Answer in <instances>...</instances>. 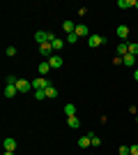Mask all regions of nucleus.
<instances>
[{
  "label": "nucleus",
  "instance_id": "obj_28",
  "mask_svg": "<svg viewBox=\"0 0 138 155\" xmlns=\"http://www.w3.org/2000/svg\"><path fill=\"white\" fill-rule=\"evenodd\" d=\"M133 7H136V9H138V0H136V2H133Z\"/></svg>",
  "mask_w": 138,
  "mask_h": 155
},
{
  "label": "nucleus",
  "instance_id": "obj_21",
  "mask_svg": "<svg viewBox=\"0 0 138 155\" xmlns=\"http://www.w3.org/2000/svg\"><path fill=\"white\" fill-rule=\"evenodd\" d=\"M129 53H131V56H138V44L136 42H129Z\"/></svg>",
  "mask_w": 138,
  "mask_h": 155
},
{
  "label": "nucleus",
  "instance_id": "obj_23",
  "mask_svg": "<svg viewBox=\"0 0 138 155\" xmlns=\"http://www.w3.org/2000/svg\"><path fill=\"white\" fill-rule=\"evenodd\" d=\"M35 100H46V91H35Z\"/></svg>",
  "mask_w": 138,
  "mask_h": 155
},
{
  "label": "nucleus",
  "instance_id": "obj_8",
  "mask_svg": "<svg viewBox=\"0 0 138 155\" xmlns=\"http://www.w3.org/2000/svg\"><path fill=\"white\" fill-rule=\"evenodd\" d=\"M51 51H53L51 42H46V44H39V53H41V56H48V58H51Z\"/></svg>",
  "mask_w": 138,
  "mask_h": 155
},
{
  "label": "nucleus",
  "instance_id": "obj_5",
  "mask_svg": "<svg viewBox=\"0 0 138 155\" xmlns=\"http://www.w3.org/2000/svg\"><path fill=\"white\" fill-rule=\"evenodd\" d=\"M115 35H118L122 42H127V37H129V26H118L115 28Z\"/></svg>",
  "mask_w": 138,
  "mask_h": 155
},
{
  "label": "nucleus",
  "instance_id": "obj_10",
  "mask_svg": "<svg viewBox=\"0 0 138 155\" xmlns=\"http://www.w3.org/2000/svg\"><path fill=\"white\" fill-rule=\"evenodd\" d=\"M67 125H69L72 130H78V127H81V118H78V116H72V118H67Z\"/></svg>",
  "mask_w": 138,
  "mask_h": 155
},
{
  "label": "nucleus",
  "instance_id": "obj_25",
  "mask_svg": "<svg viewBox=\"0 0 138 155\" xmlns=\"http://www.w3.org/2000/svg\"><path fill=\"white\" fill-rule=\"evenodd\" d=\"M7 56H9V58H12V56H16V49H14V46H7Z\"/></svg>",
  "mask_w": 138,
  "mask_h": 155
},
{
  "label": "nucleus",
  "instance_id": "obj_19",
  "mask_svg": "<svg viewBox=\"0 0 138 155\" xmlns=\"http://www.w3.org/2000/svg\"><path fill=\"white\" fill-rule=\"evenodd\" d=\"M120 9H127V7H133V0H118Z\"/></svg>",
  "mask_w": 138,
  "mask_h": 155
},
{
  "label": "nucleus",
  "instance_id": "obj_6",
  "mask_svg": "<svg viewBox=\"0 0 138 155\" xmlns=\"http://www.w3.org/2000/svg\"><path fill=\"white\" fill-rule=\"evenodd\" d=\"M127 53H129V42H122V44H118V49H115V56L124 58Z\"/></svg>",
  "mask_w": 138,
  "mask_h": 155
},
{
  "label": "nucleus",
  "instance_id": "obj_1",
  "mask_svg": "<svg viewBox=\"0 0 138 155\" xmlns=\"http://www.w3.org/2000/svg\"><path fill=\"white\" fill-rule=\"evenodd\" d=\"M48 86H51V81H48L46 77H37L32 81V91H46Z\"/></svg>",
  "mask_w": 138,
  "mask_h": 155
},
{
  "label": "nucleus",
  "instance_id": "obj_3",
  "mask_svg": "<svg viewBox=\"0 0 138 155\" xmlns=\"http://www.w3.org/2000/svg\"><path fill=\"white\" fill-rule=\"evenodd\" d=\"M104 42H106V37H101V35H90V37H87V46H92V49L101 46Z\"/></svg>",
  "mask_w": 138,
  "mask_h": 155
},
{
  "label": "nucleus",
  "instance_id": "obj_12",
  "mask_svg": "<svg viewBox=\"0 0 138 155\" xmlns=\"http://www.w3.org/2000/svg\"><path fill=\"white\" fill-rule=\"evenodd\" d=\"M133 63H136V56H131V53H127L122 58V65H127V67H133Z\"/></svg>",
  "mask_w": 138,
  "mask_h": 155
},
{
  "label": "nucleus",
  "instance_id": "obj_14",
  "mask_svg": "<svg viewBox=\"0 0 138 155\" xmlns=\"http://www.w3.org/2000/svg\"><path fill=\"white\" fill-rule=\"evenodd\" d=\"M51 46H53V51H60V49H62V46H65V39H60V37H55L51 42Z\"/></svg>",
  "mask_w": 138,
  "mask_h": 155
},
{
  "label": "nucleus",
  "instance_id": "obj_2",
  "mask_svg": "<svg viewBox=\"0 0 138 155\" xmlns=\"http://www.w3.org/2000/svg\"><path fill=\"white\" fill-rule=\"evenodd\" d=\"M16 91H19V93L32 91V81H28V79H19V81H16Z\"/></svg>",
  "mask_w": 138,
  "mask_h": 155
},
{
  "label": "nucleus",
  "instance_id": "obj_29",
  "mask_svg": "<svg viewBox=\"0 0 138 155\" xmlns=\"http://www.w3.org/2000/svg\"><path fill=\"white\" fill-rule=\"evenodd\" d=\"M5 155H14V153H9V150H5Z\"/></svg>",
  "mask_w": 138,
  "mask_h": 155
},
{
  "label": "nucleus",
  "instance_id": "obj_13",
  "mask_svg": "<svg viewBox=\"0 0 138 155\" xmlns=\"http://www.w3.org/2000/svg\"><path fill=\"white\" fill-rule=\"evenodd\" d=\"M48 72H51V65H48V60H46V63H39V77H46Z\"/></svg>",
  "mask_w": 138,
  "mask_h": 155
},
{
  "label": "nucleus",
  "instance_id": "obj_15",
  "mask_svg": "<svg viewBox=\"0 0 138 155\" xmlns=\"http://www.w3.org/2000/svg\"><path fill=\"white\" fill-rule=\"evenodd\" d=\"M65 114H67V118L76 116V104H65Z\"/></svg>",
  "mask_w": 138,
  "mask_h": 155
},
{
  "label": "nucleus",
  "instance_id": "obj_30",
  "mask_svg": "<svg viewBox=\"0 0 138 155\" xmlns=\"http://www.w3.org/2000/svg\"><path fill=\"white\" fill-rule=\"evenodd\" d=\"M136 120H138V116H136Z\"/></svg>",
  "mask_w": 138,
  "mask_h": 155
},
{
  "label": "nucleus",
  "instance_id": "obj_24",
  "mask_svg": "<svg viewBox=\"0 0 138 155\" xmlns=\"http://www.w3.org/2000/svg\"><path fill=\"white\" fill-rule=\"evenodd\" d=\"M129 155H138V143H133V146H129Z\"/></svg>",
  "mask_w": 138,
  "mask_h": 155
},
{
  "label": "nucleus",
  "instance_id": "obj_4",
  "mask_svg": "<svg viewBox=\"0 0 138 155\" xmlns=\"http://www.w3.org/2000/svg\"><path fill=\"white\" fill-rule=\"evenodd\" d=\"M62 63H65V60H62V56H51V58H48L51 70H60V67H62Z\"/></svg>",
  "mask_w": 138,
  "mask_h": 155
},
{
  "label": "nucleus",
  "instance_id": "obj_11",
  "mask_svg": "<svg viewBox=\"0 0 138 155\" xmlns=\"http://www.w3.org/2000/svg\"><path fill=\"white\" fill-rule=\"evenodd\" d=\"M87 146H92L90 134H85V137H81V139H78V148H87Z\"/></svg>",
  "mask_w": 138,
  "mask_h": 155
},
{
  "label": "nucleus",
  "instance_id": "obj_9",
  "mask_svg": "<svg viewBox=\"0 0 138 155\" xmlns=\"http://www.w3.org/2000/svg\"><path fill=\"white\" fill-rule=\"evenodd\" d=\"M76 35H78V37H90V28L87 26H76Z\"/></svg>",
  "mask_w": 138,
  "mask_h": 155
},
{
  "label": "nucleus",
  "instance_id": "obj_7",
  "mask_svg": "<svg viewBox=\"0 0 138 155\" xmlns=\"http://www.w3.org/2000/svg\"><path fill=\"white\" fill-rule=\"evenodd\" d=\"M2 146H5V150L14 153V148H16V139H12V137H5V141H2Z\"/></svg>",
  "mask_w": 138,
  "mask_h": 155
},
{
  "label": "nucleus",
  "instance_id": "obj_18",
  "mask_svg": "<svg viewBox=\"0 0 138 155\" xmlns=\"http://www.w3.org/2000/svg\"><path fill=\"white\" fill-rule=\"evenodd\" d=\"M46 97H58V88H55V86H48V88H46Z\"/></svg>",
  "mask_w": 138,
  "mask_h": 155
},
{
  "label": "nucleus",
  "instance_id": "obj_22",
  "mask_svg": "<svg viewBox=\"0 0 138 155\" xmlns=\"http://www.w3.org/2000/svg\"><path fill=\"white\" fill-rule=\"evenodd\" d=\"M67 42H69V44L78 42V35H76V32H69V35H67Z\"/></svg>",
  "mask_w": 138,
  "mask_h": 155
},
{
  "label": "nucleus",
  "instance_id": "obj_17",
  "mask_svg": "<svg viewBox=\"0 0 138 155\" xmlns=\"http://www.w3.org/2000/svg\"><path fill=\"white\" fill-rule=\"evenodd\" d=\"M16 93H19V91H16V86H5V97H14Z\"/></svg>",
  "mask_w": 138,
  "mask_h": 155
},
{
  "label": "nucleus",
  "instance_id": "obj_26",
  "mask_svg": "<svg viewBox=\"0 0 138 155\" xmlns=\"http://www.w3.org/2000/svg\"><path fill=\"white\" fill-rule=\"evenodd\" d=\"M118 153H120V155H129V146H120Z\"/></svg>",
  "mask_w": 138,
  "mask_h": 155
},
{
  "label": "nucleus",
  "instance_id": "obj_20",
  "mask_svg": "<svg viewBox=\"0 0 138 155\" xmlns=\"http://www.w3.org/2000/svg\"><path fill=\"white\" fill-rule=\"evenodd\" d=\"M90 139H92V146H94V148H99V146H101V139H99L97 134H92V132H90Z\"/></svg>",
  "mask_w": 138,
  "mask_h": 155
},
{
  "label": "nucleus",
  "instance_id": "obj_27",
  "mask_svg": "<svg viewBox=\"0 0 138 155\" xmlns=\"http://www.w3.org/2000/svg\"><path fill=\"white\" fill-rule=\"evenodd\" d=\"M133 79H136V81H138V70H136V72H133Z\"/></svg>",
  "mask_w": 138,
  "mask_h": 155
},
{
  "label": "nucleus",
  "instance_id": "obj_16",
  "mask_svg": "<svg viewBox=\"0 0 138 155\" xmlns=\"http://www.w3.org/2000/svg\"><path fill=\"white\" fill-rule=\"evenodd\" d=\"M62 30H67V35H69V32L76 30V23H74V21H65V23H62Z\"/></svg>",
  "mask_w": 138,
  "mask_h": 155
}]
</instances>
